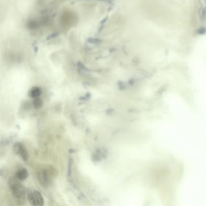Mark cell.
Listing matches in <instances>:
<instances>
[{
  "label": "cell",
  "mask_w": 206,
  "mask_h": 206,
  "mask_svg": "<svg viewBox=\"0 0 206 206\" xmlns=\"http://www.w3.org/2000/svg\"><path fill=\"white\" fill-rule=\"evenodd\" d=\"M27 198H28V200H29L30 203L32 205L36 206V203H35L34 195H33V192H32L31 190H28L27 192Z\"/></svg>",
  "instance_id": "7"
},
{
  "label": "cell",
  "mask_w": 206,
  "mask_h": 206,
  "mask_svg": "<svg viewBox=\"0 0 206 206\" xmlns=\"http://www.w3.org/2000/svg\"><path fill=\"white\" fill-rule=\"evenodd\" d=\"M14 151H15V152L19 154L24 161H27L28 160L29 158L28 152L22 144L20 143H17L16 145H15Z\"/></svg>",
  "instance_id": "2"
},
{
  "label": "cell",
  "mask_w": 206,
  "mask_h": 206,
  "mask_svg": "<svg viewBox=\"0 0 206 206\" xmlns=\"http://www.w3.org/2000/svg\"><path fill=\"white\" fill-rule=\"evenodd\" d=\"M42 93V91L40 88L39 87H33L29 91V95L30 97L33 98L39 97Z\"/></svg>",
  "instance_id": "4"
},
{
  "label": "cell",
  "mask_w": 206,
  "mask_h": 206,
  "mask_svg": "<svg viewBox=\"0 0 206 206\" xmlns=\"http://www.w3.org/2000/svg\"><path fill=\"white\" fill-rule=\"evenodd\" d=\"M10 189L14 196L18 201H22L24 200L25 195V190L24 187L17 181L14 180L10 182Z\"/></svg>",
  "instance_id": "1"
},
{
  "label": "cell",
  "mask_w": 206,
  "mask_h": 206,
  "mask_svg": "<svg viewBox=\"0 0 206 206\" xmlns=\"http://www.w3.org/2000/svg\"><path fill=\"white\" fill-rule=\"evenodd\" d=\"M16 175L18 179L20 180H24L25 179H26L28 177L29 174L27 171L25 169H21L17 172Z\"/></svg>",
  "instance_id": "5"
},
{
  "label": "cell",
  "mask_w": 206,
  "mask_h": 206,
  "mask_svg": "<svg viewBox=\"0 0 206 206\" xmlns=\"http://www.w3.org/2000/svg\"><path fill=\"white\" fill-rule=\"evenodd\" d=\"M33 195H34L36 205H40V206L43 205L44 200H43L42 196L41 195L40 193L37 190H35L33 191Z\"/></svg>",
  "instance_id": "3"
},
{
  "label": "cell",
  "mask_w": 206,
  "mask_h": 206,
  "mask_svg": "<svg viewBox=\"0 0 206 206\" xmlns=\"http://www.w3.org/2000/svg\"><path fill=\"white\" fill-rule=\"evenodd\" d=\"M33 104L34 107L36 109H39V108H41V107L42 106L43 102L39 97H36V98H35V99L33 100Z\"/></svg>",
  "instance_id": "6"
}]
</instances>
